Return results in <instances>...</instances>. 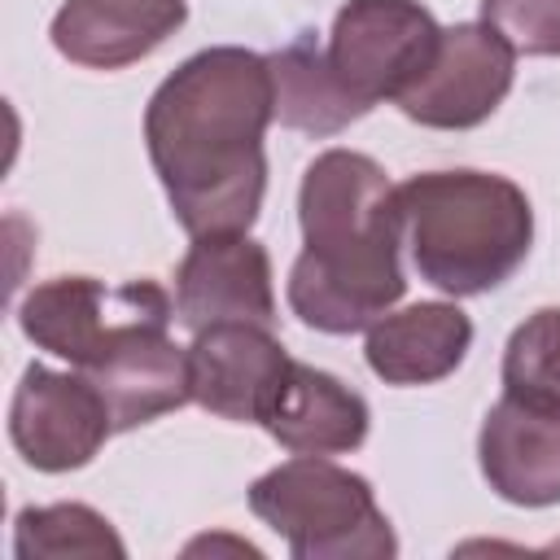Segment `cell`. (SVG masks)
I'll return each mask as SVG.
<instances>
[{
  "instance_id": "obj_3",
  "label": "cell",
  "mask_w": 560,
  "mask_h": 560,
  "mask_svg": "<svg viewBox=\"0 0 560 560\" xmlns=\"http://www.w3.org/2000/svg\"><path fill=\"white\" fill-rule=\"evenodd\" d=\"M402 245L424 284L477 298L512 280L534 245L521 184L494 171H424L398 184Z\"/></svg>"
},
{
  "instance_id": "obj_15",
  "label": "cell",
  "mask_w": 560,
  "mask_h": 560,
  "mask_svg": "<svg viewBox=\"0 0 560 560\" xmlns=\"http://www.w3.org/2000/svg\"><path fill=\"white\" fill-rule=\"evenodd\" d=\"M372 411L363 394L341 385L332 372L293 359V372L262 420V429L293 455H346L359 451L368 438Z\"/></svg>"
},
{
  "instance_id": "obj_10",
  "label": "cell",
  "mask_w": 560,
  "mask_h": 560,
  "mask_svg": "<svg viewBox=\"0 0 560 560\" xmlns=\"http://www.w3.org/2000/svg\"><path fill=\"white\" fill-rule=\"evenodd\" d=\"M192 402L210 416L262 424L293 372L289 350L262 324H210L192 332Z\"/></svg>"
},
{
  "instance_id": "obj_19",
  "label": "cell",
  "mask_w": 560,
  "mask_h": 560,
  "mask_svg": "<svg viewBox=\"0 0 560 560\" xmlns=\"http://www.w3.org/2000/svg\"><path fill=\"white\" fill-rule=\"evenodd\" d=\"M481 22L525 57H560V0H481Z\"/></svg>"
},
{
  "instance_id": "obj_1",
  "label": "cell",
  "mask_w": 560,
  "mask_h": 560,
  "mask_svg": "<svg viewBox=\"0 0 560 560\" xmlns=\"http://www.w3.org/2000/svg\"><path fill=\"white\" fill-rule=\"evenodd\" d=\"M271 122L276 79L254 48H201L158 83L144 105V144L188 236L254 228L267 192L262 136Z\"/></svg>"
},
{
  "instance_id": "obj_2",
  "label": "cell",
  "mask_w": 560,
  "mask_h": 560,
  "mask_svg": "<svg viewBox=\"0 0 560 560\" xmlns=\"http://www.w3.org/2000/svg\"><path fill=\"white\" fill-rule=\"evenodd\" d=\"M302 254L289 267V311L328 337L372 328L407 293L402 214L385 166L359 149H324L298 188Z\"/></svg>"
},
{
  "instance_id": "obj_13",
  "label": "cell",
  "mask_w": 560,
  "mask_h": 560,
  "mask_svg": "<svg viewBox=\"0 0 560 560\" xmlns=\"http://www.w3.org/2000/svg\"><path fill=\"white\" fill-rule=\"evenodd\" d=\"M188 18L184 0H66L52 18V48L88 70H122L166 44Z\"/></svg>"
},
{
  "instance_id": "obj_8",
  "label": "cell",
  "mask_w": 560,
  "mask_h": 560,
  "mask_svg": "<svg viewBox=\"0 0 560 560\" xmlns=\"http://www.w3.org/2000/svg\"><path fill=\"white\" fill-rule=\"evenodd\" d=\"M114 433L109 407L83 372H52L31 363L9 402V438L39 472L83 468Z\"/></svg>"
},
{
  "instance_id": "obj_4",
  "label": "cell",
  "mask_w": 560,
  "mask_h": 560,
  "mask_svg": "<svg viewBox=\"0 0 560 560\" xmlns=\"http://www.w3.org/2000/svg\"><path fill=\"white\" fill-rule=\"evenodd\" d=\"M249 512L271 525L293 560H389L398 538L372 481L328 455H293L249 486Z\"/></svg>"
},
{
  "instance_id": "obj_11",
  "label": "cell",
  "mask_w": 560,
  "mask_h": 560,
  "mask_svg": "<svg viewBox=\"0 0 560 560\" xmlns=\"http://www.w3.org/2000/svg\"><path fill=\"white\" fill-rule=\"evenodd\" d=\"M477 459L503 503H560V402L503 394L481 420Z\"/></svg>"
},
{
  "instance_id": "obj_16",
  "label": "cell",
  "mask_w": 560,
  "mask_h": 560,
  "mask_svg": "<svg viewBox=\"0 0 560 560\" xmlns=\"http://www.w3.org/2000/svg\"><path fill=\"white\" fill-rule=\"evenodd\" d=\"M276 79V122L306 136H337L368 109L337 83L324 48L311 35H298L280 52H267Z\"/></svg>"
},
{
  "instance_id": "obj_12",
  "label": "cell",
  "mask_w": 560,
  "mask_h": 560,
  "mask_svg": "<svg viewBox=\"0 0 560 560\" xmlns=\"http://www.w3.org/2000/svg\"><path fill=\"white\" fill-rule=\"evenodd\" d=\"M83 376L105 398L109 420H114V433L140 429V424H149V420H158V416L179 411L184 402H192L188 346L171 341L166 328H140V332L122 337Z\"/></svg>"
},
{
  "instance_id": "obj_18",
  "label": "cell",
  "mask_w": 560,
  "mask_h": 560,
  "mask_svg": "<svg viewBox=\"0 0 560 560\" xmlns=\"http://www.w3.org/2000/svg\"><path fill=\"white\" fill-rule=\"evenodd\" d=\"M503 394L560 402V306L534 311L503 346Z\"/></svg>"
},
{
  "instance_id": "obj_9",
  "label": "cell",
  "mask_w": 560,
  "mask_h": 560,
  "mask_svg": "<svg viewBox=\"0 0 560 560\" xmlns=\"http://www.w3.org/2000/svg\"><path fill=\"white\" fill-rule=\"evenodd\" d=\"M175 319L188 332L210 324H276L271 258L249 232L192 236L175 271Z\"/></svg>"
},
{
  "instance_id": "obj_14",
  "label": "cell",
  "mask_w": 560,
  "mask_h": 560,
  "mask_svg": "<svg viewBox=\"0 0 560 560\" xmlns=\"http://www.w3.org/2000/svg\"><path fill=\"white\" fill-rule=\"evenodd\" d=\"M472 346V319L455 302H416L385 311L363 341L368 368L385 385H433L451 376Z\"/></svg>"
},
{
  "instance_id": "obj_5",
  "label": "cell",
  "mask_w": 560,
  "mask_h": 560,
  "mask_svg": "<svg viewBox=\"0 0 560 560\" xmlns=\"http://www.w3.org/2000/svg\"><path fill=\"white\" fill-rule=\"evenodd\" d=\"M171 319L175 302L153 280L105 284L92 276H57L35 284L18 306L22 332L79 372L101 363L122 337L140 328H171Z\"/></svg>"
},
{
  "instance_id": "obj_6",
  "label": "cell",
  "mask_w": 560,
  "mask_h": 560,
  "mask_svg": "<svg viewBox=\"0 0 560 560\" xmlns=\"http://www.w3.org/2000/svg\"><path fill=\"white\" fill-rule=\"evenodd\" d=\"M438 39L442 26L420 0H346L324 57L337 83L372 109L376 101H398L420 79Z\"/></svg>"
},
{
  "instance_id": "obj_17",
  "label": "cell",
  "mask_w": 560,
  "mask_h": 560,
  "mask_svg": "<svg viewBox=\"0 0 560 560\" xmlns=\"http://www.w3.org/2000/svg\"><path fill=\"white\" fill-rule=\"evenodd\" d=\"M13 556L18 560H61V556H114L122 560L127 547L114 525L88 503H48L22 508L13 521Z\"/></svg>"
},
{
  "instance_id": "obj_7",
  "label": "cell",
  "mask_w": 560,
  "mask_h": 560,
  "mask_svg": "<svg viewBox=\"0 0 560 560\" xmlns=\"http://www.w3.org/2000/svg\"><path fill=\"white\" fill-rule=\"evenodd\" d=\"M512 79H516V48L490 22H455L442 26L429 66L394 105L420 127L468 131L503 105Z\"/></svg>"
}]
</instances>
